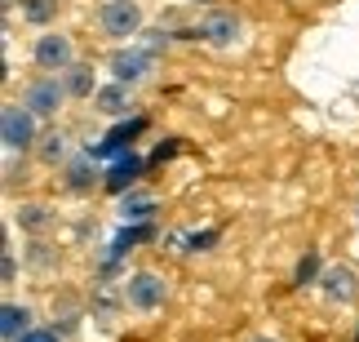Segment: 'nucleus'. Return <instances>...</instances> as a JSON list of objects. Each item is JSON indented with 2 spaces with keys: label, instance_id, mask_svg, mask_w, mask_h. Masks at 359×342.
I'll return each mask as SVG.
<instances>
[{
  "label": "nucleus",
  "instance_id": "nucleus-9",
  "mask_svg": "<svg viewBox=\"0 0 359 342\" xmlns=\"http://www.w3.org/2000/svg\"><path fill=\"white\" fill-rule=\"evenodd\" d=\"M137 173H142V160H137V156H120L116 165L107 169V178H102V187H107V191H129Z\"/></svg>",
  "mask_w": 359,
  "mask_h": 342
},
{
  "label": "nucleus",
  "instance_id": "nucleus-15",
  "mask_svg": "<svg viewBox=\"0 0 359 342\" xmlns=\"http://www.w3.org/2000/svg\"><path fill=\"white\" fill-rule=\"evenodd\" d=\"M58 13V0H22V18L27 22H49Z\"/></svg>",
  "mask_w": 359,
  "mask_h": 342
},
{
  "label": "nucleus",
  "instance_id": "nucleus-2",
  "mask_svg": "<svg viewBox=\"0 0 359 342\" xmlns=\"http://www.w3.org/2000/svg\"><path fill=\"white\" fill-rule=\"evenodd\" d=\"M98 22H102V32L107 36H133L137 27H142V9L133 5V0H107L102 13H98Z\"/></svg>",
  "mask_w": 359,
  "mask_h": 342
},
{
  "label": "nucleus",
  "instance_id": "nucleus-1",
  "mask_svg": "<svg viewBox=\"0 0 359 342\" xmlns=\"http://www.w3.org/2000/svg\"><path fill=\"white\" fill-rule=\"evenodd\" d=\"M0 143H5L9 152H27V147L36 143V116L27 112L22 103H9L5 112H0Z\"/></svg>",
  "mask_w": 359,
  "mask_h": 342
},
{
  "label": "nucleus",
  "instance_id": "nucleus-8",
  "mask_svg": "<svg viewBox=\"0 0 359 342\" xmlns=\"http://www.w3.org/2000/svg\"><path fill=\"white\" fill-rule=\"evenodd\" d=\"M200 36L209 40V45H231V40L240 36V22H236V13H209V18L200 22Z\"/></svg>",
  "mask_w": 359,
  "mask_h": 342
},
{
  "label": "nucleus",
  "instance_id": "nucleus-12",
  "mask_svg": "<svg viewBox=\"0 0 359 342\" xmlns=\"http://www.w3.org/2000/svg\"><path fill=\"white\" fill-rule=\"evenodd\" d=\"M27 320H32V316H27V307H5V311H0V334H5L9 342H18L22 334H32V329H27Z\"/></svg>",
  "mask_w": 359,
  "mask_h": 342
},
{
  "label": "nucleus",
  "instance_id": "nucleus-6",
  "mask_svg": "<svg viewBox=\"0 0 359 342\" xmlns=\"http://www.w3.org/2000/svg\"><path fill=\"white\" fill-rule=\"evenodd\" d=\"M124 294H129V303H133L137 311H156V307L164 303V280L151 276V271H137V276H129Z\"/></svg>",
  "mask_w": 359,
  "mask_h": 342
},
{
  "label": "nucleus",
  "instance_id": "nucleus-7",
  "mask_svg": "<svg viewBox=\"0 0 359 342\" xmlns=\"http://www.w3.org/2000/svg\"><path fill=\"white\" fill-rule=\"evenodd\" d=\"M36 63L45 67V72H62V67H72V40H67V36H40L36 40Z\"/></svg>",
  "mask_w": 359,
  "mask_h": 342
},
{
  "label": "nucleus",
  "instance_id": "nucleus-3",
  "mask_svg": "<svg viewBox=\"0 0 359 342\" xmlns=\"http://www.w3.org/2000/svg\"><path fill=\"white\" fill-rule=\"evenodd\" d=\"M62 98H67V85H58V76H45V80H36V85L22 93V107L32 116H53Z\"/></svg>",
  "mask_w": 359,
  "mask_h": 342
},
{
  "label": "nucleus",
  "instance_id": "nucleus-21",
  "mask_svg": "<svg viewBox=\"0 0 359 342\" xmlns=\"http://www.w3.org/2000/svg\"><path fill=\"white\" fill-rule=\"evenodd\" d=\"M18 342H58V334H49V329H32V334H22Z\"/></svg>",
  "mask_w": 359,
  "mask_h": 342
},
{
  "label": "nucleus",
  "instance_id": "nucleus-19",
  "mask_svg": "<svg viewBox=\"0 0 359 342\" xmlns=\"http://www.w3.org/2000/svg\"><path fill=\"white\" fill-rule=\"evenodd\" d=\"M213 240H217V231H200V236H191V240H187V249H209Z\"/></svg>",
  "mask_w": 359,
  "mask_h": 342
},
{
  "label": "nucleus",
  "instance_id": "nucleus-5",
  "mask_svg": "<svg viewBox=\"0 0 359 342\" xmlns=\"http://www.w3.org/2000/svg\"><path fill=\"white\" fill-rule=\"evenodd\" d=\"M142 129H147V120H142V116L124 120V125H116L102 143H93V147H89V156H98V160H102V156H129V143H133Z\"/></svg>",
  "mask_w": 359,
  "mask_h": 342
},
{
  "label": "nucleus",
  "instance_id": "nucleus-22",
  "mask_svg": "<svg viewBox=\"0 0 359 342\" xmlns=\"http://www.w3.org/2000/svg\"><path fill=\"white\" fill-rule=\"evenodd\" d=\"M257 342H271V338H257Z\"/></svg>",
  "mask_w": 359,
  "mask_h": 342
},
{
  "label": "nucleus",
  "instance_id": "nucleus-17",
  "mask_svg": "<svg viewBox=\"0 0 359 342\" xmlns=\"http://www.w3.org/2000/svg\"><path fill=\"white\" fill-rule=\"evenodd\" d=\"M40 156H45L49 165H58V160L67 156V138H62V133H49V138H45V152H40Z\"/></svg>",
  "mask_w": 359,
  "mask_h": 342
},
{
  "label": "nucleus",
  "instance_id": "nucleus-16",
  "mask_svg": "<svg viewBox=\"0 0 359 342\" xmlns=\"http://www.w3.org/2000/svg\"><path fill=\"white\" fill-rule=\"evenodd\" d=\"M67 93H93L89 67H67Z\"/></svg>",
  "mask_w": 359,
  "mask_h": 342
},
{
  "label": "nucleus",
  "instance_id": "nucleus-10",
  "mask_svg": "<svg viewBox=\"0 0 359 342\" xmlns=\"http://www.w3.org/2000/svg\"><path fill=\"white\" fill-rule=\"evenodd\" d=\"M324 294L333 298V303H351V298H355V276H351L346 267L324 271Z\"/></svg>",
  "mask_w": 359,
  "mask_h": 342
},
{
  "label": "nucleus",
  "instance_id": "nucleus-11",
  "mask_svg": "<svg viewBox=\"0 0 359 342\" xmlns=\"http://www.w3.org/2000/svg\"><path fill=\"white\" fill-rule=\"evenodd\" d=\"M93 103H98V112H107V116H124V112H129V93H124L120 80H116V85H107V89H98V93H93Z\"/></svg>",
  "mask_w": 359,
  "mask_h": 342
},
{
  "label": "nucleus",
  "instance_id": "nucleus-18",
  "mask_svg": "<svg viewBox=\"0 0 359 342\" xmlns=\"http://www.w3.org/2000/svg\"><path fill=\"white\" fill-rule=\"evenodd\" d=\"M315 271H320V254H306V258L297 263V284H311Z\"/></svg>",
  "mask_w": 359,
  "mask_h": 342
},
{
  "label": "nucleus",
  "instance_id": "nucleus-14",
  "mask_svg": "<svg viewBox=\"0 0 359 342\" xmlns=\"http://www.w3.org/2000/svg\"><path fill=\"white\" fill-rule=\"evenodd\" d=\"M147 236H151V227H129V231H120V236L111 240V249H107V263H116L124 249H133V244H137V240H147Z\"/></svg>",
  "mask_w": 359,
  "mask_h": 342
},
{
  "label": "nucleus",
  "instance_id": "nucleus-13",
  "mask_svg": "<svg viewBox=\"0 0 359 342\" xmlns=\"http://www.w3.org/2000/svg\"><path fill=\"white\" fill-rule=\"evenodd\" d=\"M151 209H156V200H151V196H124V204H120L124 223H147Z\"/></svg>",
  "mask_w": 359,
  "mask_h": 342
},
{
  "label": "nucleus",
  "instance_id": "nucleus-4",
  "mask_svg": "<svg viewBox=\"0 0 359 342\" xmlns=\"http://www.w3.org/2000/svg\"><path fill=\"white\" fill-rule=\"evenodd\" d=\"M111 76L120 85H137L151 76V49H120L111 53Z\"/></svg>",
  "mask_w": 359,
  "mask_h": 342
},
{
  "label": "nucleus",
  "instance_id": "nucleus-20",
  "mask_svg": "<svg viewBox=\"0 0 359 342\" xmlns=\"http://www.w3.org/2000/svg\"><path fill=\"white\" fill-rule=\"evenodd\" d=\"M89 183H93V178H89V165L80 160V165L72 169V187H89Z\"/></svg>",
  "mask_w": 359,
  "mask_h": 342
}]
</instances>
